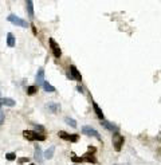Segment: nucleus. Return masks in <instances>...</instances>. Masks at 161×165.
<instances>
[{"instance_id":"obj_27","label":"nucleus","mask_w":161,"mask_h":165,"mask_svg":"<svg viewBox=\"0 0 161 165\" xmlns=\"http://www.w3.org/2000/svg\"><path fill=\"white\" fill-rule=\"evenodd\" d=\"M30 165H35V164H30Z\"/></svg>"},{"instance_id":"obj_25","label":"nucleus","mask_w":161,"mask_h":165,"mask_svg":"<svg viewBox=\"0 0 161 165\" xmlns=\"http://www.w3.org/2000/svg\"><path fill=\"white\" fill-rule=\"evenodd\" d=\"M77 90H78V91L81 93V94H83V89L81 87V86H78V87H77Z\"/></svg>"},{"instance_id":"obj_18","label":"nucleus","mask_w":161,"mask_h":165,"mask_svg":"<svg viewBox=\"0 0 161 165\" xmlns=\"http://www.w3.org/2000/svg\"><path fill=\"white\" fill-rule=\"evenodd\" d=\"M35 159L38 160V162H42V160H43V157H42V150L38 145L35 146Z\"/></svg>"},{"instance_id":"obj_8","label":"nucleus","mask_w":161,"mask_h":165,"mask_svg":"<svg viewBox=\"0 0 161 165\" xmlns=\"http://www.w3.org/2000/svg\"><path fill=\"white\" fill-rule=\"evenodd\" d=\"M101 125L104 127H106V129L109 130V132H111V133H113V132H114V133H117V132H118V127L116 126V125L111 124V122H107V121H105V120L101 121Z\"/></svg>"},{"instance_id":"obj_7","label":"nucleus","mask_w":161,"mask_h":165,"mask_svg":"<svg viewBox=\"0 0 161 165\" xmlns=\"http://www.w3.org/2000/svg\"><path fill=\"white\" fill-rule=\"evenodd\" d=\"M48 42H50V46H51V50H52L54 57H55V58H60V55H62V51H60L59 45H58V43L54 40L52 38L48 39Z\"/></svg>"},{"instance_id":"obj_9","label":"nucleus","mask_w":161,"mask_h":165,"mask_svg":"<svg viewBox=\"0 0 161 165\" xmlns=\"http://www.w3.org/2000/svg\"><path fill=\"white\" fill-rule=\"evenodd\" d=\"M70 75H71V78L75 81H82V75H81V73H79L78 70H77L75 66H70Z\"/></svg>"},{"instance_id":"obj_26","label":"nucleus","mask_w":161,"mask_h":165,"mask_svg":"<svg viewBox=\"0 0 161 165\" xmlns=\"http://www.w3.org/2000/svg\"><path fill=\"white\" fill-rule=\"evenodd\" d=\"M89 150H90V152H95V148H93V146H89Z\"/></svg>"},{"instance_id":"obj_11","label":"nucleus","mask_w":161,"mask_h":165,"mask_svg":"<svg viewBox=\"0 0 161 165\" xmlns=\"http://www.w3.org/2000/svg\"><path fill=\"white\" fill-rule=\"evenodd\" d=\"M91 105H93V109H94V111H95V114H97V117L99 118V120H105L104 118V113H102V110H101V108L97 105V102H94V101H91Z\"/></svg>"},{"instance_id":"obj_23","label":"nucleus","mask_w":161,"mask_h":165,"mask_svg":"<svg viewBox=\"0 0 161 165\" xmlns=\"http://www.w3.org/2000/svg\"><path fill=\"white\" fill-rule=\"evenodd\" d=\"M4 122V113H3V110L0 109V125Z\"/></svg>"},{"instance_id":"obj_10","label":"nucleus","mask_w":161,"mask_h":165,"mask_svg":"<svg viewBox=\"0 0 161 165\" xmlns=\"http://www.w3.org/2000/svg\"><path fill=\"white\" fill-rule=\"evenodd\" d=\"M3 105L11 106V108H12V106L16 105V101L12 98H0V106H3Z\"/></svg>"},{"instance_id":"obj_12","label":"nucleus","mask_w":161,"mask_h":165,"mask_svg":"<svg viewBox=\"0 0 161 165\" xmlns=\"http://www.w3.org/2000/svg\"><path fill=\"white\" fill-rule=\"evenodd\" d=\"M36 83H38V86H42L44 83V70L43 69H39L38 73H36Z\"/></svg>"},{"instance_id":"obj_2","label":"nucleus","mask_w":161,"mask_h":165,"mask_svg":"<svg viewBox=\"0 0 161 165\" xmlns=\"http://www.w3.org/2000/svg\"><path fill=\"white\" fill-rule=\"evenodd\" d=\"M71 161L73 162H91V164H95L97 162V160H95V157L93 154H90V153H86V154H83L82 157H77V156H71Z\"/></svg>"},{"instance_id":"obj_3","label":"nucleus","mask_w":161,"mask_h":165,"mask_svg":"<svg viewBox=\"0 0 161 165\" xmlns=\"http://www.w3.org/2000/svg\"><path fill=\"white\" fill-rule=\"evenodd\" d=\"M82 133L86 134V136H91V137H95L98 141H102V137L99 136V133H98L97 130L94 129V127L89 126V125H85V126H82Z\"/></svg>"},{"instance_id":"obj_22","label":"nucleus","mask_w":161,"mask_h":165,"mask_svg":"<svg viewBox=\"0 0 161 165\" xmlns=\"http://www.w3.org/2000/svg\"><path fill=\"white\" fill-rule=\"evenodd\" d=\"M35 129H36L35 132H38V130H39V132H43L44 127H43V126H40V125H38V124H35Z\"/></svg>"},{"instance_id":"obj_15","label":"nucleus","mask_w":161,"mask_h":165,"mask_svg":"<svg viewBox=\"0 0 161 165\" xmlns=\"http://www.w3.org/2000/svg\"><path fill=\"white\" fill-rule=\"evenodd\" d=\"M54 152H55V146H50V148L44 152V159L51 160L54 157Z\"/></svg>"},{"instance_id":"obj_4","label":"nucleus","mask_w":161,"mask_h":165,"mask_svg":"<svg viewBox=\"0 0 161 165\" xmlns=\"http://www.w3.org/2000/svg\"><path fill=\"white\" fill-rule=\"evenodd\" d=\"M8 22H11L12 24H15V25H19V27H23V28H27L28 27V23H27V20H24V19H20V18H18L16 15H10L8 18Z\"/></svg>"},{"instance_id":"obj_17","label":"nucleus","mask_w":161,"mask_h":165,"mask_svg":"<svg viewBox=\"0 0 161 165\" xmlns=\"http://www.w3.org/2000/svg\"><path fill=\"white\" fill-rule=\"evenodd\" d=\"M42 87L44 89V91H47V93H54L55 91V87H54L52 85H50L47 81H44V83L42 85Z\"/></svg>"},{"instance_id":"obj_1","label":"nucleus","mask_w":161,"mask_h":165,"mask_svg":"<svg viewBox=\"0 0 161 165\" xmlns=\"http://www.w3.org/2000/svg\"><path fill=\"white\" fill-rule=\"evenodd\" d=\"M23 136L24 138H27L28 141H44L46 140V137L43 134L38 133V132H35V130H24L23 132Z\"/></svg>"},{"instance_id":"obj_6","label":"nucleus","mask_w":161,"mask_h":165,"mask_svg":"<svg viewBox=\"0 0 161 165\" xmlns=\"http://www.w3.org/2000/svg\"><path fill=\"white\" fill-rule=\"evenodd\" d=\"M58 134H59V137L62 138V140L70 141V142H77V141L79 140L78 134H69V133H66V132H63V130H60Z\"/></svg>"},{"instance_id":"obj_16","label":"nucleus","mask_w":161,"mask_h":165,"mask_svg":"<svg viewBox=\"0 0 161 165\" xmlns=\"http://www.w3.org/2000/svg\"><path fill=\"white\" fill-rule=\"evenodd\" d=\"M7 46H8V47H13V46H15V36H13V34H11V32L7 34Z\"/></svg>"},{"instance_id":"obj_19","label":"nucleus","mask_w":161,"mask_h":165,"mask_svg":"<svg viewBox=\"0 0 161 165\" xmlns=\"http://www.w3.org/2000/svg\"><path fill=\"white\" fill-rule=\"evenodd\" d=\"M65 122H66L67 125H70L71 127H77V121H75V120H73V118L65 117Z\"/></svg>"},{"instance_id":"obj_24","label":"nucleus","mask_w":161,"mask_h":165,"mask_svg":"<svg viewBox=\"0 0 161 165\" xmlns=\"http://www.w3.org/2000/svg\"><path fill=\"white\" fill-rule=\"evenodd\" d=\"M18 161H19V164H23V162H28L30 159H28V157H27V159H26V157H23V159H19Z\"/></svg>"},{"instance_id":"obj_13","label":"nucleus","mask_w":161,"mask_h":165,"mask_svg":"<svg viewBox=\"0 0 161 165\" xmlns=\"http://www.w3.org/2000/svg\"><path fill=\"white\" fill-rule=\"evenodd\" d=\"M47 109L51 111V113H58V111L60 110V105L59 103H55V102H48Z\"/></svg>"},{"instance_id":"obj_20","label":"nucleus","mask_w":161,"mask_h":165,"mask_svg":"<svg viewBox=\"0 0 161 165\" xmlns=\"http://www.w3.org/2000/svg\"><path fill=\"white\" fill-rule=\"evenodd\" d=\"M36 91H38V87H36V86H28V87H27V94L28 95L35 94Z\"/></svg>"},{"instance_id":"obj_14","label":"nucleus","mask_w":161,"mask_h":165,"mask_svg":"<svg viewBox=\"0 0 161 165\" xmlns=\"http://www.w3.org/2000/svg\"><path fill=\"white\" fill-rule=\"evenodd\" d=\"M26 8H27V12H28V16L30 18H34V3H32L31 0L28 1H26Z\"/></svg>"},{"instance_id":"obj_5","label":"nucleus","mask_w":161,"mask_h":165,"mask_svg":"<svg viewBox=\"0 0 161 165\" xmlns=\"http://www.w3.org/2000/svg\"><path fill=\"white\" fill-rule=\"evenodd\" d=\"M123 142H125V138H123L121 134H118V133H114L113 134V145H114V149L117 150V152H120V150H121Z\"/></svg>"},{"instance_id":"obj_21","label":"nucleus","mask_w":161,"mask_h":165,"mask_svg":"<svg viewBox=\"0 0 161 165\" xmlns=\"http://www.w3.org/2000/svg\"><path fill=\"white\" fill-rule=\"evenodd\" d=\"M6 159L10 160V161H12V160L16 159V154H15V153H7V154H6Z\"/></svg>"}]
</instances>
